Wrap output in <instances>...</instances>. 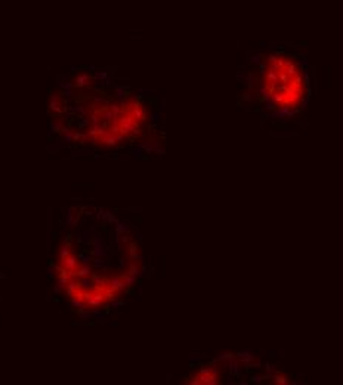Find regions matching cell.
Masks as SVG:
<instances>
[{"label": "cell", "instance_id": "6da1fadb", "mask_svg": "<svg viewBox=\"0 0 343 385\" xmlns=\"http://www.w3.org/2000/svg\"><path fill=\"white\" fill-rule=\"evenodd\" d=\"M262 88L266 99L278 110H296L308 96V79L302 64L285 53H271L265 61Z\"/></svg>", "mask_w": 343, "mask_h": 385}, {"label": "cell", "instance_id": "7a4b0ae2", "mask_svg": "<svg viewBox=\"0 0 343 385\" xmlns=\"http://www.w3.org/2000/svg\"><path fill=\"white\" fill-rule=\"evenodd\" d=\"M218 372L213 368H204L198 370V373L194 376V384H216L218 381Z\"/></svg>", "mask_w": 343, "mask_h": 385}]
</instances>
